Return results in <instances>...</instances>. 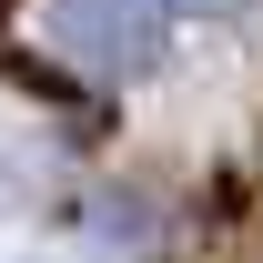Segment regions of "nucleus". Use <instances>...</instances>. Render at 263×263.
I'll list each match as a JSON object with an SVG mask.
<instances>
[{
	"label": "nucleus",
	"instance_id": "2",
	"mask_svg": "<svg viewBox=\"0 0 263 263\" xmlns=\"http://www.w3.org/2000/svg\"><path fill=\"white\" fill-rule=\"evenodd\" d=\"M182 10H202V21H233V10H253V0H182Z\"/></svg>",
	"mask_w": 263,
	"mask_h": 263
},
{
	"label": "nucleus",
	"instance_id": "1",
	"mask_svg": "<svg viewBox=\"0 0 263 263\" xmlns=\"http://www.w3.org/2000/svg\"><path fill=\"white\" fill-rule=\"evenodd\" d=\"M182 0H51V51L91 81H142L172 41Z\"/></svg>",
	"mask_w": 263,
	"mask_h": 263
}]
</instances>
